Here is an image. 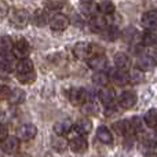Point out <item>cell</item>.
I'll use <instances>...</instances> for the list:
<instances>
[{
    "label": "cell",
    "mask_w": 157,
    "mask_h": 157,
    "mask_svg": "<svg viewBox=\"0 0 157 157\" xmlns=\"http://www.w3.org/2000/svg\"><path fill=\"white\" fill-rule=\"evenodd\" d=\"M10 22L15 28L22 29V28L28 26V24L30 22V14L26 10H15L10 15Z\"/></svg>",
    "instance_id": "cell-1"
},
{
    "label": "cell",
    "mask_w": 157,
    "mask_h": 157,
    "mask_svg": "<svg viewBox=\"0 0 157 157\" xmlns=\"http://www.w3.org/2000/svg\"><path fill=\"white\" fill-rule=\"evenodd\" d=\"M48 25L52 30L61 32V30L68 29V26L71 25V19L65 14H57V15H54L52 18L48 19Z\"/></svg>",
    "instance_id": "cell-2"
},
{
    "label": "cell",
    "mask_w": 157,
    "mask_h": 157,
    "mask_svg": "<svg viewBox=\"0 0 157 157\" xmlns=\"http://www.w3.org/2000/svg\"><path fill=\"white\" fill-rule=\"evenodd\" d=\"M36 135H37V127H36L35 124H32V123L21 125L18 130V138L25 142L35 139Z\"/></svg>",
    "instance_id": "cell-3"
},
{
    "label": "cell",
    "mask_w": 157,
    "mask_h": 157,
    "mask_svg": "<svg viewBox=\"0 0 157 157\" xmlns=\"http://www.w3.org/2000/svg\"><path fill=\"white\" fill-rule=\"evenodd\" d=\"M87 65L90 69L98 72V71H105V68L108 66V59H106L105 54L102 55H91L87 59Z\"/></svg>",
    "instance_id": "cell-4"
},
{
    "label": "cell",
    "mask_w": 157,
    "mask_h": 157,
    "mask_svg": "<svg viewBox=\"0 0 157 157\" xmlns=\"http://www.w3.org/2000/svg\"><path fill=\"white\" fill-rule=\"evenodd\" d=\"M109 80L116 86H124L128 81V72L127 69H121V68H116L109 73Z\"/></svg>",
    "instance_id": "cell-5"
},
{
    "label": "cell",
    "mask_w": 157,
    "mask_h": 157,
    "mask_svg": "<svg viewBox=\"0 0 157 157\" xmlns=\"http://www.w3.org/2000/svg\"><path fill=\"white\" fill-rule=\"evenodd\" d=\"M19 147V138L18 136H13V135H7V138H4L2 141V150L7 155H13L18 150Z\"/></svg>",
    "instance_id": "cell-6"
},
{
    "label": "cell",
    "mask_w": 157,
    "mask_h": 157,
    "mask_svg": "<svg viewBox=\"0 0 157 157\" xmlns=\"http://www.w3.org/2000/svg\"><path fill=\"white\" fill-rule=\"evenodd\" d=\"M68 146L71 147L72 152L75 153H84L88 147V142L84 138V135H78V136H73V138L69 141Z\"/></svg>",
    "instance_id": "cell-7"
},
{
    "label": "cell",
    "mask_w": 157,
    "mask_h": 157,
    "mask_svg": "<svg viewBox=\"0 0 157 157\" xmlns=\"http://www.w3.org/2000/svg\"><path fill=\"white\" fill-rule=\"evenodd\" d=\"M90 28H91V30L95 33H103V30L108 28L106 17L103 15V14L94 15L91 19H90Z\"/></svg>",
    "instance_id": "cell-8"
},
{
    "label": "cell",
    "mask_w": 157,
    "mask_h": 157,
    "mask_svg": "<svg viewBox=\"0 0 157 157\" xmlns=\"http://www.w3.org/2000/svg\"><path fill=\"white\" fill-rule=\"evenodd\" d=\"M136 103V95L132 91H124L119 97V105L125 110H130L135 106Z\"/></svg>",
    "instance_id": "cell-9"
},
{
    "label": "cell",
    "mask_w": 157,
    "mask_h": 157,
    "mask_svg": "<svg viewBox=\"0 0 157 157\" xmlns=\"http://www.w3.org/2000/svg\"><path fill=\"white\" fill-rule=\"evenodd\" d=\"M69 101L73 106H81L87 101V91L83 88H72L69 91Z\"/></svg>",
    "instance_id": "cell-10"
},
{
    "label": "cell",
    "mask_w": 157,
    "mask_h": 157,
    "mask_svg": "<svg viewBox=\"0 0 157 157\" xmlns=\"http://www.w3.org/2000/svg\"><path fill=\"white\" fill-rule=\"evenodd\" d=\"M13 51H14V55H17V57H19V58L26 57V55L29 54V51H30L29 41H28L26 39H24V37L18 39V40L14 43V46H13Z\"/></svg>",
    "instance_id": "cell-11"
},
{
    "label": "cell",
    "mask_w": 157,
    "mask_h": 157,
    "mask_svg": "<svg viewBox=\"0 0 157 157\" xmlns=\"http://www.w3.org/2000/svg\"><path fill=\"white\" fill-rule=\"evenodd\" d=\"M73 127H75V130L77 131L78 135H87V134H90L92 130V123L90 119L83 117V119H78L77 121L75 123Z\"/></svg>",
    "instance_id": "cell-12"
},
{
    "label": "cell",
    "mask_w": 157,
    "mask_h": 157,
    "mask_svg": "<svg viewBox=\"0 0 157 157\" xmlns=\"http://www.w3.org/2000/svg\"><path fill=\"white\" fill-rule=\"evenodd\" d=\"M98 99L103 103L105 106L112 105L114 102V92L112 88H108V87L103 86L102 88L98 91Z\"/></svg>",
    "instance_id": "cell-13"
},
{
    "label": "cell",
    "mask_w": 157,
    "mask_h": 157,
    "mask_svg": "<svg viewBox=\"0 0 157 157\" xmlns=\"http://www.w3.org/2000/svg\"><path fill=\"white\" fill-rule=\"evenodd\" d=\"M73 55L77 59H87L90 57V44L84 41L76 43L73 47Z\"/></svg>",
    "instance_id": "cell-14"
},
{
    "label": "cell",
    "mask_w": 157,
    "mask_h": 157,
    "mask_svg": "<svg viewBox=\"0 0 157 157\" xmlns=\"http://www.w3.org/2000/svg\"><path fill=\"white\" fill-rule=\"evenodd\" d=\"M142 26L146 29H153L157 26V11H146L142 15Z\"/></svg>",
    "instance_id": "cell-15"
},
{
    "label": "cell",
    "mask_w": 157,
    "mask_h": 157,
    "mask_svg": "<svg viewBox=\"0 0 157 157\" xmlns=\"http://www.w3.org/2000/svg\"><path fill=\"white\" fill-rule=\"evenodd\" d=\"M97 138L99 142H102L103 145H110L113 142V135H112L110 130L105 125H101L97 130Z\"/></svg>",
    "instance_id": "cell-16"
},
{
    "label": "cell",
    "mask_w": 157,
    "mask_h": 157,
    "mask_svg": "<svg viewBox=\"0 0 157 157\" xmlns=\"http://www.w3.org/2000/svg\"><path fill=\"white\" fill-rule=\"evenodd\" d=\"M139 71L142 72H150L156 68V59L152 57H141L136 63Z\"/></svg>",
    "instance_id": "cell-17"
},
{
    "label": "cell",
    "mask_w": 157,
    "mask_h": 157,
    "mask_svg": "<svg viewBox=\"0 0 157 157\" xmlns=\"http://www.w3.org/2000/svg\"><path fill=\"white\" fill-rule=\"evenodd\" d=\"M26 99V95H25V91L21 88H15L10 92L8 95V101H10L11 105H21V103L25 102Z\"/></svg>",
    "instance_id": "cell-18"
},
{
    "label": "cell",
    "mask_w": 157,
    "mask_h": 157,
    "mask_svg": "<svg viewBox=\"0 0 157 157\" xmlns=\"http://www.w3.org/2000/svg\"><path fill=\"white\" fill-rule=\"evenodd\" d=\"M72 121L71 120H62V121H57L54 124V132L57 134V135H66V134H69V131L72 130Z\"/></svg>",
    "instance_id": "cell-19"
},
{
    "label": "cell",
    "mask_w": 157,
    "mask_h": 157,
    "mask_svg": "<svg viewBox=\"0 0 157 157\" xmlns=\"http://www.w3.org/2000/svg\"><path fill=\"white\" fill-rule=\"evenodd\" d=\"M114 65H116V68H121V69H128L131 65V59L130 57H128L127 54H124V52H117L116 55H114Z\"/></svg>",
    "instance_id": "cell-20"
},
{
    "label": "cell",
    "mask_w": 157,
    "mask_h": 157,
    "mask_svg": "<svg viewBox=\"0 0 157 157\" xmlns=\"http://www.w3.org/2000/svg\"><path fill=\"white\" fill-rule=\"evenodd\" d=\"M15 71L17 73H22V72H29L33 71V62L26 57H22L21 59L17 62L15 65Z\"/></svg>",
    "instance_id": "cell-21"
},
{
    "label": "cell",
    "mask_w": 157,
    "mask_h": 157,
    "mask_svg": "<svg viewBox=\"0 0 157 157\" xmlns=\"http://www.w3.org/2000/svg\"><path fill=\"white\" fill-rule=\"evenodd\" d=\"M81 112H83V114H86V116H98V113H99V108H98V105L95 102H84L83 105H81Z\"/></svg>",
    "instance_id": "cell-22"
},
{
    "label": "cell",
    "mask_w": 157,
    "mask_h": 157,
    "mask_svg": "<svg viewBox=\"0 0 157 157\" xmlns=\"http://www.w3.org/2000/svg\"><path fill=\"white\" fill-rule=\"evenodd\" d=\"M97 10L99 11V14H103V15H112V14H114L116 8L112 2H101L97 4Z\"/></svg>",
    "instance_id": "cell-23"
},
{
    "label": "cell",
    "mask_w": 157,
    "mask_h": 157,
    "mask_svg": "<svg viewBox=\"0 0 157 157\" xmlns=\"http://www.w3.org/2000/svg\"><path fill=\"white\" fill-rule=\"evenodd\" d=\"M32 21L37 28H41V26H44V25L48 24V17H47V14L44 13V11L37 10L35 14H33Z\"/></svg>",
    "instance_id": "cell-24"
},
{
    "label": "cell",
    "mask_w": 157,
    "mask_h": 157,
    "mask_svg": "<svg viewBox=\"0 0 157 157\" xmlns=\"http://www.w3.org/2000/svg\"><path fill=\"white\" fill-rule=\"evenodd\" d=\"M13 40L10 36H0V54H7L13 51Z\"/></svg>",
    "instance_id": "cell-25"
},
{
    "label": "cell",
    "mask_w": 157,
    "mask_h": 157,
    "mask_svg": "<svg viewBox=\"0 0 157 157\" xmlns=\"http://www.w3.org/2000/svg\"><path fill=\"white\" fill-rule=\"evenodd\" d=\"M144 123L147 125V127L155 128L157 125V109H150L145 113L144 116Z\"/></svg>",
    "instance_id": "cell-26"
},
{
    "label": "cell",
    "mask_w": 157,
    "mask_h": 157,
    "mask_svg": "<svg viewBox=\"0 0 157 157\" xmlns=\"http://www.w3.org/2000/svg\"><path fill=\"white\" fill-rule=\"evenodd\" d=\"M92 81H94V84H97V86L103 87V86H106L110 80H109V75L108 73H105L103 71H98V72H95V73L92 75Z\"/></svg>",
    "instance_id": "cell-27"
},
{
    "label": "cell",
    "mask_w": 157,
    "mask_h": 157,
    "mask_svg": "<svg viewBox=\"0 0 157 157\" xmlns=\"http://www.w3.org/2000/svg\"><path fill=\"white\" fill-rule=\"evenodd\" d=\"M17 78L21 81L22 84H32L36 80V73L35 69L29 72H22V73H17Z\"/></svg>",
    "instance_id": "cell-28"
},
{
    "label": "cell",
    "mask_w": 157,
    "mask_h": 157,
    "mask_svg": "<svg viewBox=\"0 0 157 157\" xmlns=\"http://www.w3.org/2000/svg\"><path fill=\"white\" fill-rule=\"evenodd\" d=\"M157 43V35L155 32L149 29V32H145L144 36H142V44L146 47H152Z\"/></svg>",
    "instance_id": "cell-29"
},
{
    "label": "cell",
    "mask_w": 157,
    "mask_h": 157,
    "mask_svg": "<svg viewBox=\"0 0 157 157\" xmlns=\"http://www.w3.org/2000/svg\"><path fill=\"white\" fill-rule=\"evenodd\" d=\"M66 4V0H47L46 7L50 11H58L61 8H63Z\"/></svg>",
    "instance_id": "cell-30"
},
{
    "label": "cell",
    "mask_w": 157,
    "mask_h": 157,
    "mask_svg": "<svg viewBox=\"0 0 157 157\" xmlns=\"http://www.w3.org/2000/svg\"><path fill=\"white\" fill-rule=\"evenodd\" d=\"M144 80V72L139 69H134V71L128 72V81H131L132 84H138Z\"/></svg>",
    "instance_id": "cell-31"
},
{
    "label": "cell",
    "mask_w": 157,
    "mask_h": 157,
    "mask_svg": "<svg viewBox=\"0 0 157 157\" xmlns=\"http://www.w3.org/2000/svg\"><path fill=\"white\" fill-rule=\"evenodd\" d=\"M130 125H131L132 132H135V134L142 132V130H144V119L142 117H132L130 121Z\"/></svg>",
    "instance_id": "cell-32"
},
{
    "label": "cell",
    "mask_w": 157,
    "mask_h": 157,
    "mask_svg": "<svg viewBox=\"0 0 157 157\" xmlns=\"http://www.w3.org/2000/svg\"><path fill=\"white\" fill-rule=\"evenodd\" d=\"M103 35L106 36V39H108L109 41H113L120 36V32H119V29H117V26H108L103 30Z\"/></svg>",
    "instance_id": "cell-33"
},
{
    "label": "cell",
    "mask_w": 157,
    "mask_h": 157,
    "mask_svg": "<svg viewBox=\"0 0 157 157\" xmlns=\"http://www.w3.org/2000/svg\"><path fill=\"white\" fill-rule=\"evenodd\" d=\"M123 36H124L125 41H128V43H131V41H134V40H135V37H136V36H138V30H136L135 28L130 26V28H127V29L124 30V33H123Z\"/></svg>",
    "instance_id": "cell-34"
},
{
    "label": "cell",
    "mask_w": 157,
    "mask_h": 157,
    "mask_svg": "<svg viewBox=\"0 0 157 157\" xmlns=\"http://www.w3.org/2000/svg\"><path fill=\"white\" fill-rule=\"evenodd\" d=\"M105 54V50L101 44H97V43H92L90 44V57L91 55H102Z\"/></svg>",
    "instance_id": "cell-35"
},
{
    "label": "cell",
    "mask_w": 157,
    "mask_h": 157,
    "mask_svg": "<svg viewBox=\"0 0 157 157\" xmlns=\"http://www.w3.org/2000/svg\"><path fill=\"white\" fill-rule=\"evenodd\" d=\"M52 146H54L57 150L62 152V150L65 149V146H66V142L63 141V139H61V135H58V136H55V138L52 139Z\"/></svg>",
    "instance_id": "cell-36"
},
{
    "label": "cell",
    "mask_w": 157,
    "mask_h": 157,
    "mask_svg": "<svg viewBox=\"0 0 157 157\" xmlns=\"http://www.w3.org/2000/svg\"><path fill=\"white\" fill-rule=\"evenodd\" d=\"M11 90L8 86H6V84H0V101L3 99H7L8 95H10Z\"/></svg>",
    "instance_id": "cell-37"
},
{
    "label": "cell",
    "mask_w": 157,
    "mask_h": 157,
    "mask_svg": "<svg viewBox=\"0 0 157 157\" xmlns=\"http://www.w3.org/2000/svg\"><path fill=\"white\" fill-rule=\"evenodd\" d=\"M116 113H117L116 106H112V105H108V106H106V109H105L106 117H112V116H114Z\"/></svg>",
    "instance_id": "cell-38"
},
{
    "label": "cell",
    "mask_w": 157,
    "mask_h": 157,
    "mask_svg": "<svg viewBox=\"0 0 157 157\" xmlns=\"http://www.w3.org/2000/svg\"><path fill=\"white\" fill-rule=\"evenodd\" d=\"M7 135H8V128H7V125L0 124V141H3L4 138H7Z\"/></svg>",
    "instance_id": "cell-39"
},
{
    "label": "cell",
    "mask_w": 157,
    "mask_h": 157,
    "mask_svg": "<svg viewBox=\"0 0 157 157\" xmlns=\"http://www.w3.org/2000/svg\"><path fill=\"white\" fill-rule=\"evenodd\" d=\"M7 13H8L7 4H6V3H3V2H0V18H4V17L7 15Z\"/></svg>",
    "instance_id": "cell-40"
},
{
    "label": "cell",
    "mask_w": 157,
    "mask_h": 157,
    "mask_svg": "<svg viewBox=\"0 0 157 157\" xmlns=\"http://www.w3.org/2000/svg\"><path fill=\"white\" fill-rule=\"evenodd\" d=\"M81 2H84V3H91L92 0H81Z\"/></svg>",
    "instance_id": "cell-41"
}]
</instances>
